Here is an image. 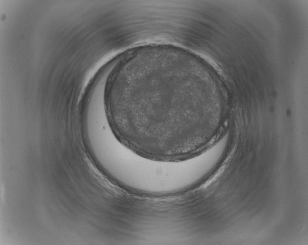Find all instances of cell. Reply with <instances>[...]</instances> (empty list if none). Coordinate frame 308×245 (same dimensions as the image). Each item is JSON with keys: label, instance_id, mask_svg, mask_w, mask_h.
I'll return each mask as SVG.
<instances>
[{"label": "cell", "instance_id": "cell-1", "mask_svg": "<svg viewBox=\"0 0 308 245\" xmlns=\"http://www.w3.org/2000/svg\"><path fill=\"white\" fill-rule=\"evenodd\" d=\"M166 64L143 63L137 55L123 61L110 82L109 115L119 136L138 151L187 157L218 135L222 121L216 110L189 102L184 76Z\"/></svg>", "mask_w": 308, "mask_h": 245}]
</instances>
